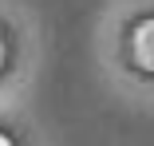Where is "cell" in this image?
Instances as JSON below:
<instances>
[{"instance_id": "cell-1", "label": "cell", "mask_w": 154, "mask_h": 146, "mask_svg": "<svg viewBox=\"0 0 154 146\" xmlns=\"http://www.w3.org/2000/svg\"><path fill=\"white\" fill-rule=\"evenodd\" d=\"M131 47H134V63L146 67V71H154V20H142V24L134 28Z\"/></svg>"}, {"instance_id": "cell-2", "label": "cell", "mask_w": 154, "mask_h": 146, "mask_svg": "<svg viewBox=\"0 0 154 146\" xmlns=\"http://www.w3.org/2000/svg\"><path fill=\"white\" fill-rule=\"evenodd\" d=\"M0 63H4V40H0Z\"/></svg>"}, {"instance_id": "cell-3", "label": "cell", "mask_w": 154, "mask_h": 146, "mask_svg": "<svg viewBox=\"0 0 154 146\" xmlns=\"http://www.w3.org/2000/svg\"><path fill=\"white\" fill-rule=\"evenodd\" d=\"M0 146H12V142H8V138H4V134H0Z\"/></svg>"}]
</instances>
